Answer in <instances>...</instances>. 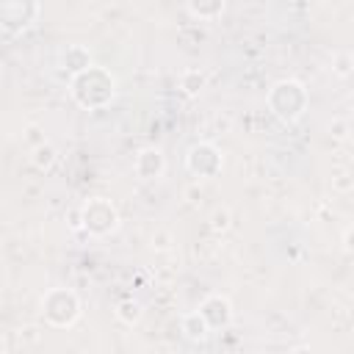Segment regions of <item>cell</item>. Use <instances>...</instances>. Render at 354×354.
<instances>
[{
    "instance_id": "obj_1",
    "label": "cell",
    "mask_w": 354,
    "mask_h": 354,
    "mask_svg": "<svg viewBox=\"0 0 354 354\" xmlns=\"http://www.w3.org/2000/svg\"><path fill=\"white\" fill-rule=\"evenodd\" d=\"M69 94L86 111L105 108L116 94V77H113L111 69L94 64V66H88V69H83V72L69 77Z\"/></svg>"
},
{
    "instance_id": "obj_2",
    "label": "cell",
    "mask_w": 354,
    "mask_h": 354,
    "mask_svg": "<svg viewBox=\"0 0 354 354\" xmlns=\"http://www.w3.org/2000/svg\"><path fill=\"white\" fill-rule=\"evenodd\" d=\"M266 102H268L271 113H274L279 122L293 124V122H299V119L304 116L307 102H310V94H307V88H304L301 80L285 77V80H277V83L268 88Z\"/></svg>"
},
{
    "instance_id": "obj_3",
    "label": "cell",
    "mask_w": 354,
    "mask_h": 354,
    "mask_svg": "<svg viewBox=\"0 0 354 354\" xmlns=\"http://www.w3.org/2000/svg\"><path fill=\"white\" fill-rule=\"evenodd\" d=\"M41 318L55 329H69L80 318V299L72 288H50L41 296Z\"/></svg>"
},
{
    "instance_id": "obj_4",
    "label": "cell",
    "mask_w": 354,
    "mask_h": 354,
    "mask_svg": "<svg viewBox=\"0 0 354 354\" xmlns=\"http://www.w3.org/2000/svg\"><path fill=\"white\" fill-rule=\"evenodd\" d=\"M83 210V230L94 238H105L119 227V210L105 196H91L80 205Z\"/></svg>"
},
{
    "instance_id": "obj_5",
    "label": "cell",
    "mask_w": 354,
    "mask_h": 354,
    "mask_svg": "<svg viewBox=\"0 0 354 354\" xmlns=\"http://www.w3.org/2000/svg\"><path fill=\"white\" fill-rule=\"evenodd\" d=\"M221 166H224V158H221V149L210 141H199L188 149L185 155V169L191 177L196 180H213L221 174Z\"/></svg>"
},
{
    "instance_id": "obj_6",
    "label": "cell",
    "mask_w": 354,
    "mask_h": 354,
    "mask_svg": "<svg viewBox=\"0 0 354 354\" xmlns=\"http://www.w3.org/2000/svg\"><path fill=\"white\" fill-rule=\"evenodd\" d=\"M0 14H3V30L11 36L36 22L39 0H0Z\"/></svg>"
},
{
    "instance_id": "obj_7",
    "label": "cell",
    "mask_w": 354,
    "mask_h": 354,
    "mask_svg": "<svg viewBox=\"0 0 354 354\" xmlns=\"http://www.w3.org/2000/svg\"><path fill=\"white\" fill-rule=\"evenodd\" d=\"M199 313L205 315V321L210 324L213 332H216V329H227V326L232 324V304H230V299L221 296V293L205 296L202 304H199Z\"/></svg>"
},
{
    "instance_id": "obj_8",
    "label": "cell",
    "mask_w": 354,
    "mask_h": 354,
    "mask_svg": "<svg viewBox=\"0 0 354 354\" xmlns=\"http://www.w3.org/2000/svg\"><path fill=\"white\" fill-rule=\"evenodd\" d=\"M133 169H136V174H138L141 180H158V177H163V171H166V155H163L158 147H144V149L136 155Z\"/></svg>"
},
{
    "instance_id": "obj_9",
    "label": "cell",
    "mask_w": 354,
    "mask_h": 354,
    "mask_svg": "<svg viewBox=\"0 0 354 354\" xmlns=\"http://www.w3.org/2000/svg\"><path fill=\"white\" fill-rule=\"evenodd\" d=\"M58 64H61V69H66L69 75H77V72L94 66V64H91V53H88L83 44H69V47L61 53Z\"/></svg>"
},
{
    "instance_id": "obj_10",
    "label": "cell",
    "mask_w": 354,
    "mask_h": 354,
    "mask_svg": "<svg viewBox=\"0 0 354 354\" xmlns=\"http://www.w3.org/2000/svg\"><path fill=\"white\" fill-rule=\"evenodd\" d=\"M180 332H183L191 343H202L213 329H210V324L205 321V315H202L199 310H191V313H185V315L180 318Z\"/></svg>"
},
{
    "instance_id": "obj_11",
    "label": "cell",
    "mask_w": 354,
    "mask_h": 354,
    "mask_svg": "<svg viewBox=\"0 0 354 354\" xmlns=\"http://www.w3.org/2000/svg\"><path fill=\"white\" fill-rule=\"evenodd\" d=\"M185 6L196 19H216L224 11V0H185Z\"/></svg>"
},
{
    "instance_id": "obj_12",
    "label": "cell",
    "mask_w": 354,
    "mask_h": 354,
    "mask_svg": "<svg viewBox=\"0 0 354 354\" xmlns=\"http://www.w3.org/2000/svg\"><path fill=\"white\" fill-rule=\"evenodd\" d=\"M141 315H144V310H141V304H138L136 299H124V301L116 304V318H119L122 324H127V326L138 324Z\"/></svg>"
},
{
    "instance_id": "obj_13",
    "label": "cell",
    "mask_w": 354,
    "mask_h": 354,
    "mask_svg": "<svg viewBox=\"0 0 354 354\" xmlns=\"http://www.w3.org/2000/svg\"><path fill=\"white\" fill-rule=\"evenodd\" d=\"M180 86H183V91H185L188 97H196V94L205 88V75H202L199 69H188V72H183Z\"/></svg>"
},
{
    "instance_id": "obj_14",
    "label": "cell",
    "mask_w": 354,
    "mask_h": 354,
    "mask_svg": "<svg viewBox=\"0 0 354 354\" xmlns=\"http://www.w3.org/2000/svg\"><path fill=\"white\" fill-rule=\"evenodd\" d=\"M55 160H58V155H55V149H53L50 144H41V147L33 149V166L41 169V171H47Z\"/></svg>"
},
{
    "instance_id": "obj_15",
    "label": "cell",
    "mask_w": 354,
    "mask_h": 354,
    "mask_svg": "<svg viewBox=\"0 0 354 354\" xmlns=\"http://www.w3.org/2000/svg\"><path fill=\"white\" fill-rule=\"evenodd\" d=\"M210 227L218 230V232H224L230 227V210L227 207H216L213 216H210Z\"/></svg>"
},
{
    "instance_id": "obj_16",
    "label": "cell",
    "mask_w": 354,
    "mask_h": 354,
    "mask_svg": "<svg viewBox=\"0 0 354 354\" xmlns=\"http://www.w3.org/2000/svg\"><path fill=\"white\" fill-rule=\"evenodd\" d=\"M335 72H337V75H348V72H351V58H348L346 53H340V55L335 58Z\"/></svg>"
},
{
    "instance_id": "obj_17",
    "label": "cell",
    "mask_w": 354,
    "mask_h": 354,
    "mask_svg": "<svg viewBox=\"0 0 354 354\" xmlns=\"http://www.w3.org/2000/svg\"><path fill=\"white\" fill-rule=\"evenodd\" d=\"M329 133H332L335 138H346V136H348V124H346L343 119H335V122H329Z\"/></svg>"
},
{
    "instance_id": "obj_18",
    "label": "cell",
    "mask_w": 354,
    "mask_h": 354,
    "mask_svg": "<svg viewBox=\"0 0 354 354\" xmlns=\"http://www.w3.org/2000/svg\"><path fill=\"white\" fill-rule=\"evenodd\" d=\"M343 246H346V252H351V254H354V227H348V230H346V235H343Z\"/></svg>"
}]
</instances>
